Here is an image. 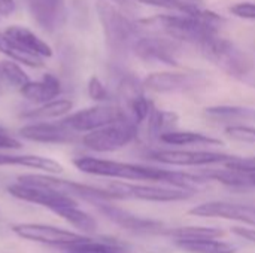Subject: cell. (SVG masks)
Returning a JSON list of instances; mask_svg holds the SVG:
<instances>
[{"label": "cell", "instance_id": "5b68a950", "mask_svg": "<svg viewBox=\"0 0 255 253\" xmlns=\"http://www.w3.org/2000/svg\"><path fill=\"white\" fill-rule=\"evenodd\" d=\"M200 51L208 60L236 78L245 76L254 66L253 58L245 51L218 34L206 40L200 46Z\"/></svg>", "mask_w": 255, "mask_h": 253}, {"label": "cell", "instance_id": "d6986e66", "mask_svg": "<svg viewBox=\"0 0 255 253\" xmlns=\"http://www.w3.org/2000/svg\"><path fill=\"white\" fill-rule=\"evenodd\" d=\"M16 46L24 49L28 54H33L40 58H51L52 48L43 42L39 36H36L31 30L21 25H10L3 31Z\"/></svg>", "mask_w": 255, "mask_h": 253}, {"label": "cell", "instance_id": "ffe728a7", "mask_svg": "<svg viewBox=\"0 0 255 253\" xmlns=\"http://www.w3.org/2000/svg\"><path fill=\"white\" fill-rule=\"evenodd\" d=\"M1 166H21L34 170H40L46 174L63 173V166L51 158L39 155H16V154H0V167Z\"/></svg>", "mask_w": 255, "mask_h": 253}, {"label": "cell", "instance_id": "52a82bcc", "mask_svg": "<svg viewBox=\"0 0 255 253\" xmlns=\"http://www.w3.org/2000/svg\"><path fill=\"white\" fill-rule=\"evenodd\" d=\"M126 118L127 116L120 106L99 104V106H93V107L78 110V112L66 116L63 119V122L73 133H76V134L85 133L87 134V133L100 130L103 127H108L111 124L120 122Z\"/></svg>", "mask_w": 255, "mask_h": 253}, {"label": "cell", "instance_id": "9a60e30c", "mask_svg": "<svg viewBox=\"0 0 255 253\" xmlns=\"http://www.w3.org/2000/svg\"><path fill=\"white\" fill-rule=\"evenodd\" d=\"M188 213L199 218H221L255 227V206L251 204L209 201L193 207Z\"/></svg>", "mask_w": 255, "mask_h": 253}, {"label": "cell", "instance_id": "7402d4cb", "mask_svg": "<svg viewBox=\"0 0 255 253\" xmlns=\"http://www.w3.org/2000/svg\"><path fill=\"white\" fill-rule=\"evenodd\" d=\"M72 107H73V103L70 100L57 98V100H52L49 103H45V104L39 106L37 109H33V110L24 113L22 118L30 119V121L46 122L49 119H55V118L66 116L72 110Z\"/></svg>", "mask_w": 255, "mask_h": 253}, {"label": "cell", "instance_id": "e0dca14e", "mask_svg": "<svg viewBox=\"0 0 255 253\" xmlns=\"http://www.w3.org/2000/svg\"><path fill=\"white\" fill-rule=\"evenodd\" d=\"M30 13L46 31L54 33L66 22V0H27Z\"/></svg>", "mask_w": 255, "mask_h": 253}, {"label": "cell", "instance_id": "484cf974", "mask_svg": "<svg viewBox=\"0 0 255 253\" xmlns=\"http://www.w3.org/2000/svg\"><path fill=\"white\" fill-rule=\"evenodd\" d=\"M175 246L187 253H236V248L220 242L217 239L211 240H193V242H173Z\"/></svg>", "mask_w": 255, "mask_h": 253}, {"label": "cell", "instance_id": "44dd1931", "mask_svg": "<svg viewBox=\"0 0 255 253\" xmlns=\"http://www.w3.org/2000/svg\"><path fill=\"white\" fill-rule=\"evenodd\" d=\"M160 236L173 239V242H193V240H211L224 236V231L214 227H166Z\"/></svg>", "mask_w": 255, "mask_h": 253}, {"label": "cell", "instance_id": "836d02e7", "mask_svg": "<svg viewBox=\"0 0 255 253\" xmlns=\"http://www.w3.org/2000/svg\"><path fill=\"white\" fill-rule=\"evenodd\" d=\"M21 142L15 139L13 136L7 134L1 127H0V151H18L21 149Z\"/></svg>", "mask_w": 255, "mask_h": 253}, {"label": "cell", "instance_id": "2e32d148", "mask_svg": "<svg viewBox=\"0 0 255 253\" xmlns=\"http://www.w3.org/2000/svg\"><path fill=\"white\" fill-rule=\"evenodd\" d=\"M18 134L30 142L46 145H66L78 140V134L60 122H33L18 130Z\"/></svg>", "mask_w": 255, "mask_h": 253}, {"label": "cell", "instance_id": "30bf717a", "mask_svg": "<svg viewBox=\"0 0 255 253\" xmlns=\"http://www.w3.org/2000/svg\"><path fill=\"white\" fill-rule=\"evenodd\" d=\"M206 85V78L188 72H157L143 81V88L158 94L188 92Z\"/></svg>", "mask_w": 255, "mask_h": 253}, {"label": "cell", "instance_id": "f1b7e54d", "mask_svg": "<svg viewBox=\"0 0 255 253\" xmlns=\"http://www.w3.org/2000/svg\"><path fill=\"white\" fill-rule=\"evenodd\" d=\"M0 81L7 86L21 89L24 85L30 82L28 75L19 67L16 61L12 60H1L0 61Z\"/></svg>", "mask_w": 255, "mask_h": 253}, {"label": "cell", "instance_id": "7c38bea8", "mask_svg": "<svg viewBox=\"0 0 255 253\" xmlns=\"http://www.w3.org/2000/svg\"><path fill=\"white\" fill-rule=\"evenodd\" d=\"M7 192L12 197L18 198L21 201L39 204L42 207H46V209L52 210V212H55L58 209H63V207H69V206H78L76 200L66 195V194H61V192H57V191H52V189H48V188L22 185V183H18V182L9 185Z\"/></svg>", "mask_w": 255, "mask_h": 253}, {"label": "cell", "instance_id": "4fadbf2b", "mask_svg": "<svg viewBox=\"0 0 255 253\" xmlns=\"http://www.w3.org/2000/svg\"><path fill=\"white\" fill-rule=\"evenodd\" d=\"M94 206L112 224L121 227L123 230L136 233V234H161L163 230L166 228L163 222L136 216V215H133L124 209H120L114 204H109V203H96Z\"/></svg>", "mask_w": 255, "mask_h": 253}, {"label": "cell", "instance_id": "f35d334b", "mask_svg": "<svg viewBox=\"0 0 255 253\" xmlns=\"http://www.w3.org/2000/svg\"><path fill=\"white\" fill-rule=\"evenodd\" d=\"M64 253H84V252H79V251H75V249H69V248H64Z\"/></svg>", "mask_w": 255, "mask_h": 253}, {"label": "cell", "instance_id": "3957f363", "mask_svg": "<svg viewBox=\"0 0 255 253\" xmlns=\"http://www.w3.org/2000/svg\"><path fill=\"white\" fill-rule=\"evenodd\" d=\"M96 9L109 49L118 54H123L130 48L133 49L134 42L139 39L137 25L106 0H97Z\"/></svg>", "mask_w": 255, "mask_h": 253}, {"label": "cell", "instance_id": "4dcf8cb0", "mask_svg": "<svg viewBox=\"0 0 255 253\" xmlns=\"http://www.w3.org/2000/svg\"><path fill=\"white\" fill-rule=\"evenodd\" d=\"M226 134L235 140L255 143V128L248 125H230L226 128Z\"/></svg>", "mask_w": 255, "mask_h": 253}, {"label": "cell", "instance_id": "cb8c5ba5", "mask_svg": "<svg viewBox=\"0 0 255 253\" xmlns=\"http://www.w3.org/2000/svg\"><path fill=\"white\" fill-rule=\"evenodd\" d=\"M54 213L58 215L60 218H63L72 227L78 228L84 234H94L97 231V221L87 212L81 210L78 206L63 207V209L55 210Z\"/></svg>", "mask_w": 255, "mask_h": 253}, {"label": "cell", "instance_id": "ab89813d", "mask_svg": "<svg viewBox=\"0 0 255 253\" xmlns=\"http://www.w3.org/2000/svg\"><path fill=\"white\" fill-rule=\"evenodd\" d=\"M0 94H1V81H0Z\"/></svg>", "mask_w": 255, "mask_h": 253}, {"label": "cell", "instance_id": "8d00e7d4", "mask_svg": "<svg viewBox=\"0 0 255 253\" xmlns=\"http://www.w3.org/2000/svg\"><path fill=\"white\" fill-rule=\"evenodd\" d=\"M111 1H114V3L118 4L120 7H130L133 0H111Z\"/></svg>", "mask_w": 255, "mask_h": 253}, {"label": "cell", "instance_id": "d6a6232c", "mask_svg": "<svg viewBox=\"0 0 255 253\" xmlns=\"http://www.w3.org/2000/svg\"><path fill=\"white\" fill-rule=\"evenodd\" d=\"M230 12L244 19H255V3L253 1H241L230 7Z\"/></svg>", "mask_w": 255, "mask_h": 253}, {"label": "cell", "instance_id": "1f68e13d", "mask_svg": "<svg viewBox=\"0 0 255 253\" xmlns=\"http://www.w3.org/2000/svg\"><path fill=\"white\" fill-rule=\"evenodd\" d=\"M88 95H90L91 100L100 101V103L109 100V92H108L106 86H105L103 82H102L99 78H96V76H93V78L88 81Z\"/></svg>", "mask_w": 255, "mask_h": 253}, {"label": "cell", "instance_id": "ac0fdd59", "mask_svg": "<svg viewBox=\"0 0 255 253\" xmlns=\"http://www.w3.org/2000/svg\"><path fill=\"white\" fill-rule=\"evenodd\" d=\"M21 95L27 98L31 103L45 104L52 100H57V97L61 92V82L57 76L52 73H45L42 81L39 82H28L19 89Z\"/></svg>", "mask_w": 255, "mask_h": 253}, {"label": "cell", "instance_id": "603a6c76", "mask_svg": "<svg viewBox=\"0 0 255 253\" xmlns=\"http://www.w3.org/2000/svg\"><path fill=\"white\" fill-rule=\"evenodd\" d=\"M160 142H163L166 145H173V146H191V145H196V146H202V145L214 146V145H223L221 140L209 137L206 134L194 133V131H178V130L163 134L160 137Z\"/></svg>", "mask_w": 255, "mask_h": 253}, {"label": "cell", "instance_id": "5bb4252c", "mask_svg": "<svg viewBox=\"0 0 255 253\" xmlns=\"http://www.w3.org/2000/svg\"><path fill=\"white\" fill-rule=\"evenodd\" d=\"M133 51L139 58L145 61H157L169 66H176L181 48L173 39L143 36L134 42Z\"/></svg>", "mask_w": 255, "mask_h": 253}, {"label": "cell", "instance_id": "d4e9b609", "mask_svg": "<svg viewBox=\"0 0 255 253\" xmlns=\"http://www.w3.org/2000/svg\"><path fill=\"white\" fill-rule=\"evenodd\" d=\"M178 125V115L173 112L158 110L154 107L152 113L148 118V134L149 137H160L166 133L175 131Z\"/></svg>", "mask_w": 255, "mask_h": 253}, {"label": "cell", "instance_id": "9c48e42d", "mask_svg": "<svg viewBox=\"0 0 255 253\" xmlns=\"http://www.w3.org/2000/svg\"><path fill=\"white\" fill-rule=\"evenodd\" d=\"M10 230L16 237L22 240L36 242L49 246H58V248H67L85 239V236L82 234L61 230L52 225H43V224H18L13 225Z\"/></svg>", "mask_w": 255, "mask_h": 253}, {"label": "cell", "instance_id": "ba28073f", "mask_svg": "<svg viewBox=\"0 0 255 253\" xmlns=\"http://www.w3.org/2000/svg\"><path fill=\"white\" fill-rule=\"evenodd\" d=\"M111 191L117 192L121 200H143V201H182L191 198L196 192L194 189H182V188H164L154 185H134L126 182H112L109 185Z\"/></svg>", "mask_w": 255, "mask_h": 253}, {"label": "cell", "instance_id": "8992f818", "mask_svg": "<svg viewBox=\"0 0 255 253\" xmlns=\"http://www.w3.org/2000/svg\"><path fill=\"white\" fill-rule=\"evenodd\" d=\"M136 136H137V125L126 118L120 122L84 134L81 143L93 152L105 154V152H115L118 149L126 148L136 139Z\"/></svg>", "mask_w": 255, "mask_h": 253}, {"label": "cell", "instance_id": "277c9868", "mask_svg": "<svg viewBox=\"0 0 255 253\" xmlns=\"http://www.w3.org/2000/svg\"><path fill=\"white\" fill-rule=\"evenodd\" d=\"M18 183L39 186V188H48V189L66 194L72 198L79 197L93 204L109 203L112 200H121V197L111 189H102V188H96V186L72 182V180L58 179V177H54L52 174H22L18 177Z\"/></svg>", "mask_w": 255, "mask_h": 253}, {"label": "cell", "instance_id": "d590c367", "mask_svg": "<svg viewBox=\"0 0 255 253\" xmlns=\"http://www.w3.org/2000/svg\"><path fill=\"white\" fill-rule=\"evenodd\" d=\"M15 0H0V16H9L15 12Z\"/></svg>", "mask_w": 255, "mask_h": 253}, {"label": "cell", "instance_id": "83f0119b", "mask_svg": "<svg viewBox=\"0 0 255 253\" xmlns=\"http://www.w3.org/2000/svg\"><path fill=\"white\" fill-rule=\"evenodd\" d=\"M0 52L7 55L12 61L25 64L28 67H42L43 66V61L40 57L25 52L24 49L16 46L4 33H0Z\"/></svg>", "mask_w": 255, "mask_h": 253}, {"label": "cell", "instance_id": "e575fe53", "mask_svg": "<svg viewBox=\"0 0 255 253\" xmlns=\"http://www.w3.org/2000/svg\"><path fill=\"white\" fill-rule=\"evenodd\" d=\"M232 233L242 237L244 240H247L250 243H255V230L244 228V227H235V228H232Z\"/></svg>", "mask_w": 255, "mask_h": 253}, {"label": "cell", "instance_id": "4316f807", "mask_svg": "<svg viewBox=\"0 0 255 253\" xmlns=\"http://www.w3.org/2000/svg\"><path fill=\"white\" fill-rule=\"evenodd\" d=\"M205 115L217 121H255V109L241 106H212Z\"/></svg>", "mask_w": 255, "mask_h": 253}, {"label": "cell", "instance_id": "74e56055", "mask_svg": "<svg viewBox=\"0 0 255 253\" xmlns=\"http://www.w3.org/2000/svg\"><path fill=\"white\" fill-rule=\"evenodd\" d=\"M248 177H250V182H251V185H253V188L255 186V173L254 174H248Z\"/></svg>", "mask_w": 255, "mask_h": 253}, {"label": "cell", "instance_id": "6da1fadb", "mask_svg": "<svg viewBox=\"0 0 255 253\" xmlns=\"http://www.w3.org/2000/svg\"><path fill=\"white\" fill-rule=\"evenodd\" d=\"M75 167L91 176L100 177H111V179H123V180H149V182H161L170 183L172 186L182 188V189H194V185H202L208 182V179L190 173L175 171V170H164L149 166L140 164H130V163H120L112 160H102L94 157H79L73 160Z\"/></svg>", "mask_w": 255, "mask_h": 253}, {"label": "cell", "instance_id": "7a4b0ae2", "mask_svg": "<svg viewBox=\"0 0 255 253\" xmlns=\"http://www.w3.org/2000/svg\"><path fill=\"white\" fill-rule=\"evenodd\" d=\"M139 25L164 30L173 40L196 43L202 46L206 40L217 36V25L188 15H155L139 21Z\"/></svg>", "mask_w": 255, "mask_h": 253}, {"label": "cell", "instance_id": "8fae6325", "mask_svg": "<svg viewBox=\"0 0 255 253\" xmlns=\"http://www.w3.org/2000/svg\"><path fill=\"white\" fill-rule=\"evenodd\" d=\"M235 155L208 152V151H155L149 152L148 158L166 166H181V167H202L214 164H226Z\"/></svg>", "mask_w": 255, "mask_h": 253}, {"label": "cell", "instance_id": "f546056e", "mask_svg": "<svg viewBox=\"0 0 255 253\" xmlns=\"http://www.w3.org/2000/svg\"><path fill=\"white\" fill-rule=\"evenodd\" d=\"M226 169L235 170L244 174H254L255 173V157H233L229 163L224 164Z\"/></svg>", "mask_w": 255, "mask_h": 253}]
</instances>
